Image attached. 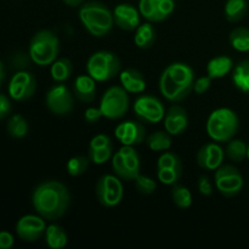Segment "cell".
Here are the masks:
<instances>
[{"instance_id": "cell-1", "label": "cell", "mask_w": 249, "mask_h": 249, "mask_svg": "<svg viewBox=\"0 0 249 249\" xmlns=\"http://www.w3.org/2000/svg\"><path fill=\"white\" fill-rule=\"evenodd\" d=\"M71 203L67 187L57 180L40 182L32 194L34 209L45 220H56L63 216Z\"/></svg>"}, {"instance_id": "cell-2", "label": "cell", "mask_w": 249, "mask_h": 249, "mask_svg": "<svg viewBox=\"0 0 249 249\" xmlns=\"http://www.w3.org/2000/svg\"><path fill=\"white\" fill-rule=\"evenodd\" d=\"M195 80V71L191 66L184 62H173L162 72L158 87L165 100L177 104L184 101L194 91Z\"/></svg>"}, {"instance_id": "cell-3", "label": "cell", "mask_w": 249, "mask_h": 249, "mask_svg": "<svg viewBox=\"0 0 249 249\" xmlns=\"http://www.w3.org/2000/svg\"><path fill=\"white\" fill-rule=\"evenodd\" d=\"M79 19L83 27L96 38L108 36L114 26L113 12L100 1H88L80 5Z\"/></svg>"}, {"instance_id": "cell-4", "label": "cell", "mask_w": 249, "mask_h": 249, "mask_svg": "<svg viewBox=\"0 0 249 249\" xmlns=\"http://www.w3.org/2000/svg\"><path fill=\"white\" fill-rule=\"evenodd\" d=\"M240 128L238 117L228 107L216 108L207 119L206 130L209 138L216 142H229L235 138Z\"/></svg>"}, {"instance_id": "cell-5", "label": "cell", "mask_w": 249, "mask_h": 249, "mask_svg": "<svg viewBox=\"0 0 249 249\" xmlns=\"http://www.w3.org/2000/svg\"><path fill=\"white\" fill-rule=\"evenodd\" d=\"M60 53V39L49 29H41L32 36L28 53L32 62L40 67L51 66Z\"/></svg>"}, {"instance_id": "cell-6", "label": "cell", "mask_w": 249, "mask_h": 249, "mask_svg": "<svg viewBox=\"0 0 249 249\" xmlns=\"http://www.w3.org/2000/svg\"><path fill=\"white\" fill-rule=\"evenodd\" d=\"M87 73L96 82L104 83L113 79L121 73L122 62L118 56L108 50H100L90 55L87 61Z\"/></svg>"}, {"instance_id": "cell-7", "label": "cell", "mask_w": 249, "mask_h": 249, "mask_svg": "<svg viewBox=\"0 0 249 249\" xmlns=\"http://www.w3.org/2000/svg\"><path fill=\"white\" fill-rule=\"evenodd\" d=\"M129 106L130 100L128 91L123 87L112 85L104 92L99 107L105 118L116 121L128 113Z\"/></svg>"}, {"instance_id": "cell-8", "label": "cell", "mask_w": 249, "mask_h": 249, "mask_svg": "<svg viewBox=\"0 0 249 249\" xmlns=\"http://www.w3.org/2000/svg\"><path fill=\"white\" fill-rule=\"evenodd\" d=\"M95 195L101 206L106 208H113L118 206L123 199V184L116 174H105L97 180Z\"/></svg>"}, {"instance_id": "cell-9", "label": "cell", "mask_w": 249, "mask_h": 249, "mask_svg": "<svg viewBox=\"0 0 249 249\" xmlns=\"http://www.w3.org/2000/svg\"><path fill=\"white\" fill-rule=\"evenodd\" d=\"M214 184L223 196L235 197L242 191L245 181L241 172L235 165L223 164L215 170Z\"/></svg>"}, {"instance_id": "cell-10", "label": "cell", "mask_w": 249, "mask_h": 249, "mask_svg": "<svg viewBox=\"0 0 249 249\" xmlns=\"http://www.w3.org/2000/svg\"><path fill=\"white\" fill-rule=\"evenodd\" d=\"M45 105L55 116H68L74 108V94L65 83H56L46 92Z\"/></svg>"}, {"instance_id": "cell-11", "label": "cell", "mask_w": 249, "mask_h": 249, "mask_svg": "<svg viewBox=\"0 0 249 249\" xmlns=\"http://www.w3.org/2000/svg\"><path fill=\"white\" fill-rule=\"evenodd\" d=\"M133 111L139 121L147 124L160 123L165 116L163 102L158 97L148 94L141 95L135 100Z\"/></svg>"}, {"instance_id": "cell-12", "label": "cell", "mask_w": 249, "mask_h": 249, "mask_svg": "<svg viewBox=\"0 0 249 249\" xmlns=\"http://www.w3.org/2000/svg\"><path fill=\"white\" fill-rule=\"evenodd\" d=\"M9 95L12 100L18 102L31 99L36 90V79L31 72L18 71L12 75L9 83Z\"/></svg>"}, {"instance_id": "cell-13", "label": "cell", "mask_w": 249, "mask_h": 249, "mask_svg": "<svg viewBox=\"0 0 249 249\" xmlns=\"http://www.w3.org/2000/svg\"><path fill=\"white\" fill-rule=\"evenodd\" d=\"M111 163L114 174L123 181H134L140 174L141 160L138 152L125 156L121 151H117L112 156Z\"/></svg>"}, {"instance_id": "cell-14", "label": "cell", "mask_w": 249, "mask_h": 249, "mask_svg": "<svg viewBox=\"0 0 249 249\" xmlns=\"http://www.w3.org/2000/svg\"><path fill=\"white\" fill-rule=\"evenodd\" d=\"M46 230L45 219L43 216L27 214L18 219L16 224V233L24 242H36L40 240Z\"/></svg>"}, {"instance_id": "cell-15", "label": "cell", "mask_w": 249, "mask_h": 249, "mask_svg": "<svg viewBox=\"0 0 249 249\" xmlns=\"http://www.w3.org/2000/svg\"><path fill=\"white\" fill-rule=\"evenodd\" d=\"M114 135L122 145L136 146L146 140V129L140 122L125 121L116 126Z\"/></svg>"}, {"instance_id": "cell-16", "label": "cell", "mask_w": 249, "mask_h": 249, "mask_svg": "<svg viewBox=\"0 0 249 249\" xmlns=\"http://www.w3.org/2000/svg\"><path fill=\"white\" fill-rule=\"evenodd\" d=\"M224 160H225V150L216 141L207 142L201 146L196 156L197 164L199 168L204 170H214V172L224 164Z\"/></svg>"}, {"instance_id": "cell-17", "label": "cell", "mask_w": 249, "mask_h": 249, "mask_svg": "<svg viewBox=\"0 0 249 249\" xmlns=\"http://www.w3.org/2000/svg\"><path fill=\"white\" fill-rule=\"evenodd\" d=\"M165 131L172 136L181 135L189 126V114L186 108L180 105H172L163 118Z\"/></svg>"}, {"instance_id": "cell-18", "label": "cell", "mask_w": 249, "mask_h": 249, "mask_svg": "<svg viewBox=\"0 0 249 249\" xmlns=\"http://www.w3.org/2000/svg\"><path fill=\"white\" fill-rule=\"evenodd\" d=\"M114 24L123 31H135L140 26V11L131 4H119L113 10Z\"/></svg>"}, {"instance_id": "cell-19", "label": "cell", "mask_w": 249, "mask_h": 249, "mask_svg": "<svg viewBox=\"0 0 249 249\" xmlns=\"http://www.w3.org/2000/svg\"><path fill=\"white\" fill-rule=\"evenodd\" d=\"M96 80L89 74H80L73 83V94L78 101L83 104H91L96 99Z\"/></svg>"}, {"instance_id": "cell-20", "label": "cell", "mask_w": 249, "mask_h": 249, "mask_svg": "<svg viewBox=\"0 0 249 249\" xmlns=\"http://www.w3.org/2000/svg\"><path fill=\"white\" fill-rule=\"evenodd\" d=\"M233 67L235 65L231 57L225 55L215 56L207 65V75H209L212 79H220L230 74Z\"/></svg>"}, {"instance_id": "cell-21", "label": "cell", "mask_w": 249, "mask_h": 249, "mask_svg": "<svg viewBox=\"0 0 249 249\" xmlns=\"http://www.w3.org/2000/svg\"><path fill=\"white\" fill-rule=\"evenodd\" d=\"M44 236H45L46 246L51 249L65 248L68 243L67 232L58 224H50L46 226Z\"/></svg>"}, {"instance_id": "cell-22", "label": "cell", "mask_w": 249, "mask_h": 249, "mask_svg": "<svg viewBox=\"0 0 249 249\" xmlns=\"http://www.w3.org/2000/svg\"><path fill=\"white\" fill-rule=\"evenodd\" d=\"M156 29L152 26L151 22H146V23L140 24L138 28L135 29V36H134V43L138 48L143 49H151L156 43Z\"/></svg>"}, {"instance_id": "cell-23", "label": "cell", "mask_w": 249, "mask_h": 249, "mask_svg": "<svg viewBox=\"0 0 249 249\" xmlns=\"http://www.w3.org/2000/svg\"><path fill=\"white\" fill-rule=\"evenodd\" d=\"M232 83L241 92L249 94V60L241 61L233 67Z\"/></svg>"}, {"instance_id": "cell-24", "label": "cell", "mask_w": 249, "mask_h": 249, "mask_svg": "<svg viewBox=\"0 0 249 249\" xmlns=\"http://www.w3.org/2000/svg\"><path fill=\"white\" fill-rule=\"evenodd\" d=\"M146 145L153 152H164L172 147V135L168 131L158 130L146 136Z\"/></svg>"}, {"instance_id": "cell-25", "label": "cell", "mask_w": 249, "mask_h": 249, "mask_svg": "<svg viewBox=\"0 0 249 249\" xmlns=\"http://www.w3.org/2000/svg\"><path fill=\"white\" fill-rule=\"evenodd\" d=\"M73 72V65L70 58L60 57L53 62L50 67L51 78L56 83H65L71 78Z\"/></svg>"}, {"instance_id": "cell-26", "label": "cell", "mask_w": 249, "mask_h": 249, "mask_svg": "<svg viewBox=\"0 0 249 249\" xmlns=\"http://www.w3.org/2000/svg\"><path fill=\"white\" fill-rule=\"evenodd\" d=\"M225 17L231 23H237L245 18L248 11L247 0H228L225 4Z\"/></svg>"}, {"instance_id": "cell-27", "label": "cell", "mask_w": 249, "mask_h": 249, "mask_svg": "<svg viewBox=\"0 0 249 249\" xmlns=\"http://www.w3.org/2000/svg\"><path fill=\"white\" fill-rule=\"evenodd\" d=\"M6 130L9 135L14 139H23L29 131V124L27 119L21 114H14L10 117L6 124Z\"/></svg>"}, {"instance_id": "cell-28", "label": "cell", "mask_w": 249, "mask_h": 249, "mask_svg": "<svg viewBox=\"0 0 249 249\" xmlns=\"http://www.w3.org/2000/svg\"><path fill=\"white\" fill-rule=\"evenodd\" d=\"M229 41L238 53H249V29L246 27L232 29L229 36Z\"/></svg>"}, {"instance_id": "cell-29", "label": "cell", "mask_w": 249, "mask_h": 249, "mask_svg": "<svg viewBox=\"0 0 249 249\" xmlns=\"http://www.w3.org/2000/svg\"><path fill=\"white\" fill-rule=\"evenodd\" d=\"M248 145L240 139H232L228 142L225 148V156H228L231 162L241 163L247 157Z\"/></svg>"}, {"instance_id": "cell-30", "label": "cell", "mask_w": 249, "mask_h": 249, "mask_svg": "<svg viewBox=\"0 0 249 249\" xmlns=\"http://www.w3.org/2000/svg\"><path fill=\"white\" fill-rule=\"evenodd\" d=\"M172 199L180 209H187L192 206V194L186 186L180 184L173 185Z\"/></svg>"}, {"instance_id": "cell-31", "label": "cell", "mask_w": 249, "mask_h": 249, "mask_svg": "<svg viewBox=\"0 0 249 249\" xmlns=\"http://www.w3.org/2000/svg\"><path fill=\"white\" fill-rule=\"evenodd\" d=\"M90 163L91 160L87 156H74L68 160L67 165H66L67 173L71 177H80L89 169Z\"/></svg>"}, {"instance_id": "cell-32", "label": "cell", "mask_w": 249, "mask_h": 249, "mask_svg": "<svg viewBox=\"0 0 249 249\" xmlns=\"http://www.w3.org/2000/svg\"><path fill=\"white\" fill-rule=\"evenodd\" d=\"M182 177V170L175 168H160L157 169V178L162 184L173 186L178 184Z\"/></svg>"}, {"instance_id": "cell-33", "label": "cell", "mask_w": 249, "mask_h": 249, "mask_svg": "<svg viewBox=\"0 0 249 249\" xmlns=\"http://www.w3.org/2000/svg\"><path fill=\"white\" fill-rule=\"evenodd\" d=\"M139 11H140L141 16L147 19L148 22H160L157 2L155 0H140Z\"/></svg>"}, {"instance_id": "cell-34", "label": "cell", "mask_w": 249, "mask_h": 249, "mask_svg": "<svg viewBox=\"0 0 249 249\" xmlns=\"http://www.w3.org/2000/svg\"><path fill=\"white\" fill-rule=\"evenodd\" d=\"M113 156V145L106 146V147L95 148V150H89L88 157L90 158L91 163L94 164H104L107 160H109Z\"/></svg>"}, {"instance_id": "cell-35", "label": "cell", "mask_w": 249, "mask_h": 249, "mask_svg": "<svg viewBox=\"0 0 249 249\" xmlns=\"http://www.w3.org/2000/svg\"><path fill=\"white\" fill-rule=\"evenodd\" d=\"M160 168H175V169L180 170L184 169L182 162L179 156L174 152H168V151H164L160 156V158H158L157 169H160Z\"/></svg>"}, {"instance_id": "cell-36", "label": "cell", "mask_w": 249, "mask_h": 249, "mask_svg": "<svg viewBox=\"0 0 249 249\" xmlns=\"http://www.w3.org/2000/svg\"><path fill=\"white\" fill-rule=\"evenodd\" d=\"M135 182V189L141 195H152L157 189V184L155 180L147 175L139 174L134 180Z\"/></svg>"}, {"instance_id": "cell-37", "label": "cell", "mask_w": 249, "mask_h": 249, "mask_svg": "<svg viewBox=\"0 0 249 249\" xmlns=\"http://www.w3.org/2000/svg\"><path fill=\"white\" fill-rule=\"evenodd\" d=\"M123 88L126 90V91L130 92V94H141V92L145 91V89H146L145 77H143V74L140 72V71L135 70V72H134V75L131 77L130 82H129L128 84Z\"/></svg>"}, {"instance_id": "cell-38", "label": "cell", "mask_w": 249, "mask_h": 249, "mask_svg": "<svg viewBox=\"0 0 249 249\" xmlns=\"http://www.w3.org/2000/svg\"><path fill=\"white\" fill-rule=\"evenodd\" d=\"M174 9H175L174 0H160V1H158L157 10H158V16H160V22L167 19L168 17L173 14Z\"/></svg>"}, {"instance_id": "cell-39", "label": "cell", "mask_w": 249, "mask_h": 249, "mask_svg": "<svg viewBox=\"0 0 249 249\" xmlns=\"http://www.w3.org/2000/svg\"><path fill=\"white\" fill-rule=\"evenodd\" d=\"M32 62V58L29 53H17L12 56V67L17 68L18 71H24Z\"/></svg>"}, {"instance_id": "cell-40", "label": "cell", "mask_w": 249, "mask_h": 249, "mask_svg": "<svg viewBox=\"0 0 249 249\" xmlns=\"http://www.w3.org/2000/svg\"><path fill=\"white\" fill-rule=\"evenodd\" d=\"M212 78L209 75L206 77H199L195 80L194 84V92L196 95H203L208 91V89L212 85Z\"/></svg>"}, {"instance_id": "cell-41", "label": "cell", "mask_w": 249, "mask_h": 249, "mask_svg": "<svg viewBox=\"0 0 249 249\" xmlns=\"http://www.w3.org/2000/svg\"><path fill=\"white\" fill-rule=\"evenodd\" d=\"M198 191L202 196H212L213 195V184H212L211 179L207 175H201L198 179Z\"/></svg>"}, {"instance_id": "cell-42", "label": "cell", "mask_w": 249, "mask_h": 249, "mask_svg": "<svg viewBox=\"0 0 249 249\" xmlns=\"http://www.w3.org/2000/svg\"><path fill=\"white\" fill-rule=\"evenodd\" d=\"M102 117H104V114H102L100 107H89L84 112V121L88 124L99 123Z\"/></svg>"}, {"instance_id": "cell-43", "label": "cell", "mask_w": 249, "mask_h": 249, "mask_svg": "<svg viewBox=\"0 0 249 249\" xmlns=\"http://www.w3.org/2000/svg\"><path fill=\"white\" fill-rule=\"evenodd\" d=\"M109 145H113V142H112V140L109 139V136L105 135V134H99V135L94 136V138L90 140L89 150L106 147V146H109Z\"/></svg>"}, {"instance_id": "cell-44", "label": "cell", "mask_w": 249, "mask_h": 249, "mask_svg": "<svg viewBox=\"0 0 249 249\" xmlns=\"http://www.w3.org/2000/svg\"><path fill=\"white\" fill-rule=\"evenodd\" d=\"M11 109L12 106L9 97L4 94H0V121H1L2 118H5V117L9 116Z\"/></svg>"}, {"instance_id": "cell-45", "label": "cell", "mask_w": 249, "mask_h": 249, "mask_svg": "<svg viewBox=\"0 0 249 249\" xmlns=\"http://www.w3.org/2000/svg\"><path fill=\"white\" fill-rule=\"evenodd\" d=\"M15 238L7 231H0V249H9L14 246Z\"/></svg>"}, {"instance_id": "cell-46", "label": "cell", "mask_w": 249, "mask_h": 249, "mask_svg": "<svg viewBox=\"0 0 249 249\" xmlns=\"http://www.w3.org/2000/svg\"><path fill=\"white\" fill-rule=\"evenodd\" d=\"M62 1L70 7H78L83 4L84 0H62Z\"/></svg>"}, {"instance_id": "cell-47", "label": "cell", "mask_w": 249, "mask_h": 249, "mask_svg": "<svg viewBox=\"0 0 249 249\" xmlns=\"http://www.w3.org/2000/svg\"><path fill=\"white\" fill-rule=\"evenodd\" d=\"M5 79V70H4V65L1 63V61H0V87H1L2 82H4Z\"/></svg>"}, {"instance_id": "cell-48", "label": "cell", "mask_w": 249, "mask_h": 249, "mask_svg": "<svg viewBox=\"0 0 249 249\" xmlns=\"http://www.w3.org/2000/svg\"><path fill=\"white\" fill-rule=\"evenodd\" d=\"M247 158H248V160H249V143H248V147H247Z\"/></svg>"}, {"instance_id": "cell-49", "label": "cell", "mask_w": 249, "mask_h": 249, "mask_svg": "<svg viewBox=\"0 0 249 249\" xmlns=\"http://www.w3.org/2000/svg\"><path fill=\"white\" fill-rule=\"evenodd\" d=\"M155 1H157V2H158V1H160V0H155Z\"/></svg>"}]
</instances>
